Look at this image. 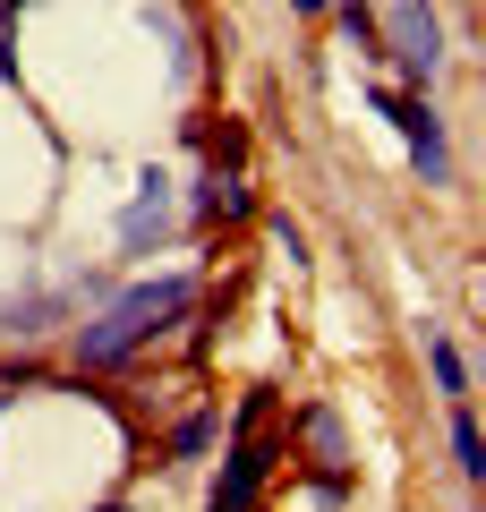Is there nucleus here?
<instances>
[{"mask_svg": "<svg viewBox=\"0 0 486 512\" xmlns=\"http://www.w3.org/2000/svg\"><path fill=\"white\" fill-rule=\"evenodd\" d=\"M171 308H188V282H162V291H137V299H120V308L103 316V325L86 333V359H120L128 342H137L154 316H171Z\"/></svg>", "mask_w": 486, "mask_h": 512, "instance_id": "1", "label": "nucleus"}, {"mask_svg": "<svg viewBox=\"0 0 486 512\" xmlns=\"http://www.w3.org/2000/svg\"><path fill=\"white\" fill-rule=\"evenodd\" d=\"M435 43H444V35H435V9H427V0H393V60H401V69L427 77L435 69Z\"/></svg>", "mask_w": 486, "mask_h": 512, "instance_id": "2", "label": "nucleus"}, {"mask_svg": "<svg viewBox=\"0 0 486 512\" xmlns=\"http://www.w3.org/2000/svg\"><path fill=\"white\" fill-rule=\"evenodd\" d=\"M384 111L401 120V137H410V154H418V171L427 180H444V137H435V120H427V103H410V94H376Z\"/></svg>", "mask_w": 486, "mask_h": 512, "instance_id": "3", "label": "nucleus"}, {"mask_svg": "<svg viewBox=\"0 0 486 512\" xmlns=\"http://www.w3.org/2000/svg\"><path fill=\"white\" fill-rule=\"evenodd\" d=\"M452 453H461V478H486V444H478V419H469V402H452Z\"/></svg>", "mask_w": 486, "mask_h": 512, "instance_id": "4", "label": "nucleus"}, {"mask_svg": "<svg viewBox=\"0 0 486 512\" xmlns=\"http://www.w3.org/2000/svg\"><path fill=\"white\" fill-rule=\"evenodd\" d=\"M427 359H435V384H444L452 402H469V359H461V350H452V342H435Z\"/></svg>", "mask_w": 486, "mask_h": 512, "instance_id": "5", "label": "nucleus"}, {"mask_svg": "<svg viewBox=\"0 0 486 512\" xmlns=\"http://www.w3.org/2000/svg\"><path fill=\"white\" fill-rule=\"evenodd\" d=\"M290 9H324V0H290Z\"/></svg>", "mask_w": 486, "mask_h": 512, "instance_id": "6", "label": "nucleus"}, {"mask_svg": "<svg viewBox=\"0 0 486 512\" xmlns=\"http://www.w3.org/2000/svg\"><path fill=\"white\" fill-rule=\"evenodd\" d=\"M111 512H120V504H111Z\"/></svg>", "mask_w": 486, "mask_h": 512, "instance_id": "7", "label": "nucleus"}]
</instances>
